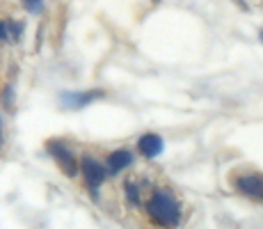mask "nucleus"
<instances>
[{
	"label": "nucleus",
	"instance_id": "12",
	"mask_svg": "<svg viewBox=\"0 0 263 229\" xmlns=\"http://www.w3.org/2000/svg\"><path fill=\"white\" fill-rule=\"evenodd\" d=\"M5 142V126H3V115H0V147Z\"/></svg>",
	"mask_w": 263,
	"mask_h": 229
},
{
	"label": "nucleus",
	"instance_id": "13",
	"mask_svg": "<svg viewBox=\"0 0 263 229\" xmlns=\"http://www.w3.org/2000/svg\"><path fill=\"white\" fill-rule=\"evenodd\" d=\"M261 42H263V30H261Z\"/></svg>",
	"mask_w": 263,
	"mask_h": 229
},
{
	"label": "nucleus",
	"instance_id": "6",
	"mask_svg": "<svg viewBox=\"0 0 263 229\" xmlns=\"http://www.w3.org/2000/svg\"><path fill=\"white\" fill-rule=\"evenodd\" d=\"M133 158L135 156L130 154L128 149H115L112 154H108V158H105V172H108L110 177H117L133 165Z\"/></svg>",
	"mask_w": 263,
	"mask_h": 229
},
{
	"label": "nucleus",
	"instance_id": "2",
	"mask_svg": "<svg viewBox=\"0 0 263 229\" xmlns=\"http://www.w3.org/2000/svg\"><path fill=\"white\" fill-rule=\"evenodd\" d=\"M78 172L83 174V181H85V186H87L89 195H92L94 200H99L101 186H103L105 179H108L105 165H103V163H101L99 158H94L92 154H85L83 158L78 161Z\"/></svg>",
	"mask_w": 263,
	"mask_h": 229
},
{
	"label": "nucleus",
	"instance_id": "3",
	"mask_svg": "<svg viewBox=\"0 0 263 229\" xmlns=\"http://www.w3.org/2000/svg\"><path fill=\"white\" fill-rule=\"evenodd\" d=\"M46 151L64 177H69V179L78 177V156H76V151L64 140H48Z\"/></svg>",
	"mask_w": 263,
	"mask_h": 229
},
{
	"label": "nucleus",
	"instance_id": "10",
	"mask_svg": "<svg viewBox=\"0 0 263 229\" xmlns=\"http://www.w3.org/2000/svg\"><path fill=\"white\" fill-rule=\"evenodd\" d=\"M23 7L28 9V12L37 14V12H42V7H44V0H23Z\"/></svg>",
	"mask_w": 263,
	"mask_h": 229
},
{
	"label": "nucleus",
	"instance_id": "11",
	"mask_svg": "<svg viewBox=\"0 0 263 229\" xmlns=\"http://www.w3.org/2000/svg\"><path fill=\"white\" fill-rule=\"evenodd\" d=\"M9 34H7V25H5L3 21H0V42H5V39H7Z\"/></svg>",
	"mask_w": 263,
	"mask_h": 229
},
{
	"label": "nucleus",
	"instance_id": "5",
	"mask_svg": "<svg viewBox=\"0 0 263 229\" xmlns=\"http://www.w3.org/2000/svg\"><path fill=\"white\" fill-rule=\"evenodd\" d=\"M103 96H105L103 90L62 92V94H60V103H62V108H67V110H80V108H87V105L94 103V101L103 99Z\"/></svg>",
	"mask_w": 263,
	"mask_h": 229
},
{
	"label": "nucleus",
	"instance_id": "1",
	"mask_svg": "<svg viewBox=\"0 0 263 229\" xmlns=\"http://www.w3.org/2000/svg\"><path fill=\"white\" fill-rule=\"evenodd\" d=\"M146 213L154 220V225L163 227V229H176L181 225V202L167 188H156L151 192V197L146 200Z\"/></svg>",
	"mask_w": 263,
	"mask_h": 229
},
{
	"label": "nucleus",
	"instance_id": "8",
	"mask_svg": "<svg viewBox=\"0 0 263 229\" xmlns=\"http://www.w3.org/2000/svg\"><path fill=\"white\" fill-rule=\"evenodd\" d=\"M124 192H126V202H128L133 208H138L140 204H142V195H140V192H142V188H140L133 179H126L124 181Z\"/></svg>",
	"mask_w": 263,
	"mask_h": 229
},
{
	"label": "nucleus",
	"instance_id": "9",
	"mask_svg": "<svg viewBox=\"0 0 263 229\" xmlns=\"http://www.w3.org/2000/svg\"><path fill=\"white\" fill-rule=\"evenodd\" d=\"M5 25H7V34L14 39V42H18L23 34V23L21 21H5Z\"/></svg>",
	"mask_w": 263,
	"mask_h": 229
},
{
	"label": "nucleus",
	"instance_id": "4",
	"mask_svg": "<svg viewBox=\"0 0 263 229\" xmlns=\"http://www.w3.org/2000/svg\"><path fill=\"white\" fill-rule=\"evenodd\" d=\"M234 186L242 197H250V200L263 204V174L261 172H245V174H238L234 179Z\"/></svg>",
	"mask_w": 263,
	"mask_h": 229
},
{
	"label": "nucleus",
	"instance_id": "7",
	"mask_svg": "<svg viewBox=\"0 0 263 229\" xmlns=\"http://www.w3.org/2000/svg\"><path fill=\"white\" fill-rule=\"evenodd\" d=\"M163 149H165V142L158 133H144L138 137V151L144 158H149V161L158 158V156L163 154Z\"/></svg>",
	"mask_w": 263,
	"mask_h": 229
}]
</instances>
